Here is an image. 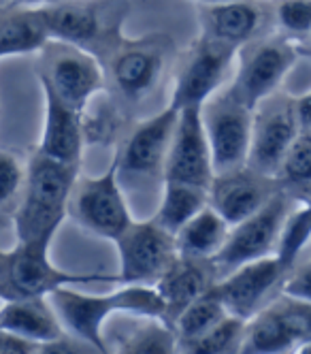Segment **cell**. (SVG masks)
<instances>
[{"label":"cell","instance_id":"cell-15","mask_svg":"<svg viewBox=\"0 0 311 354\" xmlns=\"http://www.w3.org/2000/svg\"><path fill=\"white\" fill-rule=\"evenodd\" d=\"M51 308L56 310L64 331L86 342L96 352H107V342L102 337V326L111 314L120 312L117 295H86L70 286H60L47 295Z\"/></svg>","mask_w":311,"mask_h":354},{"label":"cell","instance_id":"cell-31","mask_svg":"<svg viewBox=\"0 0 311 354\" xmlns=\"http://www.w3.org/2000/svg\"><path fill=\"white\" fill-rule=\"evenodd\" d=\"M277 26L288 37H309L311 0H277L273 9Z\"/></svg>","mask_w":311,"mask_h":354},{"label":"cell","instance_id":"cell-9","mask_svg":"<svg viewBox=\"0 0 311 354\" xmlns=\"http://www.w3.org/2000/svg\"><path fill=\"white\" fill-rule=\"evenodd\" d=\"M237 52L239 47L202 35L177 73L171 107H202L207 98L224 88Z\"/></svg>","mask_w":311,"mask_h":354},{"label":"cell","instance_id":"cell-2","mask_svg":"<svg viewBox=\"0 0 311 354\" xmlns=\"http://www.w3.org/2000/svg\"><path fill=\"white\" fill-rule=\"evenodd\" d=\"M51 239L17 241L15 248H0V301L47 297L60 286H79L92 282H117V275L75 273L49 261Z\"/></svg>","mask_w":311,"mask_h":354},{"label":"cell","instance_id":"cell-32","mask_svg":"<svg viewBox=\"0 0 311 354\" xmlns=\"http://www.w3.org/2000/svg\"><path fill=\"white\" fill-rule=\"evenodd\" d=\"M84 137L86 143H109L120 129V118L111 103H100L96 111H84Z\"/></svg>","mask_w":311,"mask_h":354},{"label":"cell","instance_id":"cell-1","mask_svg":"<svg viewBox=\"0 0 311 354\" xmlns=\"http://www.w3.org/2000/svg\"><path fill=\"white\" fill-rule=\"evenodd\" d=\"M79 165L60 162L41 151L26 171L23 192L13 214L17 241L54 239L68 212Z\"/></svg>","mask_w":311,"mask_h":354},{"label":"cell","instance_id":"cell-10","mask_svg":"<svg viewBox=\"0 0 311 354\" xmlns=\"http://www.w3.org/2000/svg\"><path fill=\"white\" fill-rule=\"evenodd\" d=\"M41 84L51 88L58 98L77 111H86L105 86V73L86 47L56 41L47 56V68Z\"/></svg>","mask_w":311,"mask_h":354},{"label":"cell","instance_id":"cell-36","mask_svg":"<svg viewBox=\"0 0 311 354\" xmlns=\"http://www.w3.org/2000/svg\"><path fill=\"white\" fill-rule=\"evenodd\" d=\"M51 3H56V0H51Z\"/></svg>","mask_w":311,"mask_h":354},{"label":"cell","instance_id":"cell-27","mask_svg":"<svg viewBox=\"0 0 311 354\" xmlns=\"http://www.w3.org/2000/svg\"><path fill=\"white\" fill-rule=\"evenodd\" d=\"M245 322L228 314L222 322H218L211 331H207L202 337L179 346V352H192V354H226V352H241L243 335H245Z\"/></svg>","mask_w":311,"mask_h":354},{"label":"cell","instance_id":"cell-19","mask_svg":"<svg viewBox=\"0 0 311 354\" xmlns=\"http://www.w3.org/2000/svg\"><path fill=\"white\" fill-rule=\"evenodd\" d=\"M0 328L41 346L64 335V326L47 297H30L0 303Z\"/></svg>","mask_w":311,"mask_h":354},{"label":"cell","instance_id":"cell-34","mask_svg":"<svg viewBox=\"0 0 311 354\" xmlns=\"http://www.w3.org/2000/svg\"><path fill=\"white\" fill-rule=\"evenodd\" d=\"M43 346L37 342H30L26 337H19L11 331L0 328V354H35L41 352Z\"/></svg>","mask_w":311,"mask_h":354},{"label":"cell","instance_id":"cell-26","mask_svg":"<svg viewBox=\"0 0 311 354\" xmlns=\"http://www.w3.org/2000/svg\"><path fill=\"white\" fill-rule=\"evenodd\" d=\"M226 316L228 312L224 308V303L220 301V297L216 295V290L214 288L207 290L205 295L194 299L190 306L175 318L173 328L177 335V348L202 337Z\"/></svg>","mask_w":311,"mask_h":354},{"label":"cell","instance_id":"cell-17","mask_svg":"<svg viewBox=\"0 0 311 354\" xmlns=\"http://www.w3.org/2000/svg\"><path fill=\"white\" fill-rule=\"evenodd\" d=\"M267 11L256 0H224L200 9V28L205 37L241 47L263 35Z\"/></svg>","mask_w":311,"mask_h":354},{"label":"cell","instance_id":"cell-11","mask_svg":"<svg viewBox=\"0 0 311 354\" xmlns=\"http://www.w3.org/2000/svg\"><path fill=\"white\" fill-rule=\"evenodd\" d=\"M216 177L200 107L179 109L164 165V182H184L209 188Z\"/></svg>","mask_w":311,"mask_h":354},{"label":"cell","instance_id":"cell-28","mask_svg":"<svg viewBox=\"0 0 311 354\" xmlns=\"http://www.w3.org/2000/svg\"><path fill=\"white\" fill-rule=\"evenodd\" d=\"M120 352H137V354H169L177 350L175 328L162 318H143V324L128 335Z\"/></svg>","mask_w":311,"mask_h":354},{"label":"cell","instance_id":"cell-16","mask_svg":"<svg viewBox=\"0 0 311 354\" xmlns=\"http://www.w3.org/2000/svg\"><path fill=\"white\" fill-rule=\"evenodd\" d=\"M45 98V120H43V135L39 151L49 158L60 162L79 165L82 151L86 147L84 137V120L82 111L68 107L56 92L41 84Z\"/></svg>","mask_w":311,"mask_h":354},{"label":"cell","instance_id":"cell-3","mask_svg":"<svg viewBox=\"0 0 311 354\" xmlns=\"http://www.w3.org/2000/svg\"><path fill=\"white\" fill-rule=\"evenodd\" d=\"M296 58V47L288 35L256 37L239 47L237 71L228 88L254 109L263 98L277 92Z\"/></svg>","mask_w":311,"mask_h":354},{"label":"cell","instance_id":"cell-6","mask_svg":"<svg viewBox=\"0 0 311 354\" xmlns=\"http://www.w3.org/2000/svg\"><path fill=\"white\" fill-rule=\"evenodd\" d=\"M292 203L294 201L283 190H279L263 209L230 226L224 248L211 261L218 271V280L245 263L277 254L279 235L292 209Z\"/></svg>","mask_w":311,"mask_h":354},{"label":"cell","instance_id":"cell-7","mask_svg":"<svg viewBox=\"0 0 311 354\" xmlns=\"http://www.w3.org/2000/svg\"><path fill=\"white\" fill-rule=\"evenodd\" d=\"M120 254L117 284L156 286L169 267L179 259L175 235L153 218L133 220V224L113 241Z\"/></svg>","mask_w":311,"mask_h":354},{"label":"cell","instance_id":"cell-23","mask_svg":"<svg viewBox=\"0 0 311 354\" xmlns=\"http://www.w3.org/2000/svg\"><path fill=\"white\" fill-rule=\"evenodd\" d=\"M49 41L39 9H19L0 15V58L41 52Z\"/></svg>","mask_w":311,"mask_h":354},{"label":"cell","instance_id":"cell-20","mask_svg":"<svg viewBox=\"0 0 311 354\" xmlns=\"http://www.w3.org/2000/svg\"><path fill=\"white\" fill-rule=\"evenodd\" d=\"M164 66L162 49L151 43H137L115 56L111 75L122 96L128 100L145 98L158 84Z\"/></svg>","mask_w":311,"mask_h":354},{"label":"cell","instance_id":"cell-35","mask_svg":"<svg viewBox=\"0 0 311 354\" xmlns=\"http://www.w3.org/2000/svg\"><path fill=\"white\" fill-rule=\"evenodd\" d=\"M200 5H209V3H224V0H196Z\"/></svg>","mask_w":311,"mask_h":354},{"label":"cell","instance_id":"cell-8","mask_svg":"<svg viewBox=\"0 0 311 354\" xmlns=\"http://www.w3.org/2000/svg\"><path fill=\"white\" fill-rule=\"evenodd\" d=\"M303 131L299 100L273 92L254 107L252 145L247 165L275 177L283 156Z\"/></svg>","mask_w":311,"mask_h":354},{"label":"cell","instance_id":"cell-18","mask_svg":"<svg viewBox=\"0 0 311 354\" xmlns=\"http://www.w3.org/2000/svg\"><path fill=\"white\" fill-rule=\"evenodd\" d=\"M218 282V271L211 261L179 257L169 271L156 284L167 306V322L173 326L175 318L184 312L194 299L211 290Z\"/></svg>","mask_w":311,"mask_h":354},{"label":"cell","instance_id":"cell-12","mask_svg":"<svg viewBox=\"0 0 311 354\" xmlns=\"http://www.w3.org/2000/svg\"><path fill=\"white\" fill-rule=\"evenodd\" d=\"M288 269L273 254L245 263L235 271L226 273L216 282L214 290L228 314L249 320L254 314L269 306V297L273 290H281Z\"/></svg>","mask_w":311,"mask_h":354},{"label":"cell","instance_id":"cell-39","mask_svg":"<svg viewBox=\"0 0 311 354\" xmlns=\"http://www.w3.org/2000/svg\"><path fill=\"white\" fill-rule=\"evenodd\" d=\"M309 131H311V129H309Z\"/></svg>","mask_w":311,"mask_h":354},{"label":"cell","instance_id":"cell-25","mask_svg":"<svg viewBox=\"0 0 311 354\" xmlns=\"http://www.w3.org/2000/svg\"><path fill=\"white\" fill-rule=\"evenodd\" d=\"M275 180L292 201H311V131L303 129L283 156Z\"/></svg>","mask_w":311,"mask_h":354},{"label":"cell","instance_id":"cell-13","mask_svg":"<svg viewBox=\"0 0 311 354\" xmlns=\"http://www.w3.org/2000/svg\"><path fill=\"white\" fill-rule=\"evenodd\" d=\"M179 109L167 107L158 115L141 122L131 133L115 156L117 177L122 180H147V177L162 175L164 180V165L171 147L173 131L177 124Z\"/></svg>","mask_w":311,"mask_h":354},{"label":"cell","instance_id":"cell-33","mask_svg":"<svg viewBox=\"0 0 311 354\" xmlns=\"http://www.w3.org/2000/svg\"><path fill=\"white\" fill-rule=\"evenodd\" d=\"M281 295L311 303V259L301 265H294L288 271L286 280L281 284Z\"/></svg>","mask_w":311,"mask_h":354},{"label":"cell","instance_id":"cell-4","mask_svg":"<svg viewBox=\"0 0 311 354\" xmlns=\"http://www.w3.org/2000/svg\"><path fill=\"white\" fill-rule=\"evenodd\" d=\"M200 115L216 175L245 167L252 145L254 109L232 94L230 88H222L205 100Z\"/></svg>","mask_w":311,"mask_h":354},{"label":"cell","instance_id":"cell-21","mask_svg":"<svg viewBox=\"0 0 311 354\" xmlns=\"http://www.w3.org/2000/svg\"><path fill=\"white\" fill-rule=\"evenodd\" d=\"M228 233L230 224L211 205H207L175 233L177 252L184 259L214 261L224 248Z\"/></svg>","mask_w":311,"mask_h":354},{"label":"cell","instance_id":"cell-22","mask_svg":"<svg viewBox=\"0 0 311 354\" xmlns=\"http://www.w3.org/2000/svg\"><path fill=\"white\" fill-rule=\"evenodd\" d=\"M41 19L47 28L51 41H64L86 47L88 43L96 41L100 32V21L92 7L77 5V3H56L37 7Z\"/></svg>","mask_w":311,"mask_h":354},{"label":"cell","instance_id":"cell-5","mask_svg":"<svg viewBox=\"0 0 311 354\" xmlns=\"http://www.w3.org/2000/svg\"><path fill=\"white\" fill-rule=\"evenodd\" d=\"M68 212L86 231L109 241H115L133 224L135 218L124 198L115 160L98 177H77Z\"/></svg>","mask_w":311,"mask_h":354},{"label":"cell","instance_id":"cell-14","mask_svg":"<svg viewBox=\"0 0 311 354\" xmlns=\"http://www.w3.org/2000/svg\"><path fill=\"white\" fill-rule=\"evenodd\" d=\"M279 190L275 177L245 165L214 177L209 186V205L230 226H235L263 209Z\"/></svg>","mask_w":311,"mask_h":354},{"label":"cell","instance_id":"cell-38","mask_svg":"<svg viewBox=\"0 0 311 354\" xmlns=\"http://www.w3.org/2000/svg\"><path fill=\"white\" fill-rule=\"evenodd\" d=\"M0 303H3V301H0Z\"/></svg>","mask_w":311,"mask_h":354},{"label":"cell","instance_id":"cell-24","mask_svg":"<svg viewBox=\"0 0 311 354\" xmlns=\"http://www.w3.org/2000/svg\"><path fill=\"white\" fill-rule=\"evenodd\" d=\"M209 205V188H200L184 182H164L158 212L153 220L169 233H177L188 220Z\"/></svg>","mask_w":311,"mask_h":354},{"label":"cell","instance_id":"cell-37","mask_svg":"<svg viewBox=\"0 0 311 354\" xmlns=\"http://www.w3.org/2000/svg\"><path fill=\"white\" fill-rule=\"evenodd\" d=\"M309 39H311V32H309Z\"/></svg>","mask_w":311,"mask_h":354},{"label":"cell","instance_id":"cell-29","mask_svg":"<svg viewBox=\"0 0 311 354\" xmlns=\"http://www.w3.org/2000/svg\"><path fill=\"white\" fill-rule=\"evenodd\" d=\"M311 239V201H305L303 207L290 209L277 243V259L288 271L296 265L301 252Z\"/></svg>","mask_w":311,"mask_h":354},{"label":"cell","instance_id":"cell-30","mask_svg":"<svg viewBox=\"0 0 311 354\" xmlns=\"http://www.w3.org/2000/svg\"><path fill=\"white\" fill-rule=\"evenodd\" d=\"M26 173L19 165V160L9 154V151H0V214L13 209L21 198L23 192Z\"/></svg>","mask_w":311,"mask_h":354}]
</instances>
